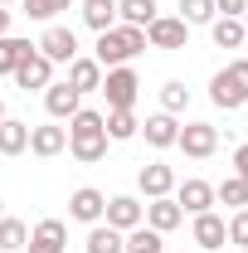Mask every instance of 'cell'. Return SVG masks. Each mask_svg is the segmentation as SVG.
I'll return each mask as SVG.
<instances>
[{"label":"cell","mask_w":248,"mask_h":253,"mask_svg":"<svg viewBox=\"0 0 248 253\" xmlns=\"http://www.w3.org/2000/svg\"><path fill=\"white\" fill-rule=\"evenodd\" d=\"M25 244H30V224L5 214V219H0V253H20Z\"/></svg>","instance_id":"cell-28"},{"label":"cell","mask_w":248,"mask_h":253,"mask_svg":"<svg viewBox=\"0 0 248 253\" xmlns=\"http://www.w3.org/2000/svg\"><path fill=\"white\" fill-rule=\"evenodd\" d=\"M224 234H229V244H234V249L248 253V210H234V219L224 224Z\"/></svg>","instance_id":"cell-33"},{"label":"cell","mask_w":248,"mask_h":253,"mask_svg":"<svg viewBox=\"0 0 248 253\" xmlns=\"http://www.w3.org/2000/svg\"><path fill=\"white\" fill-rule=\"evenodd\" d=\"M156 15V0H117V25H136V30H146Z\"/></svg>","instance_id":"cell-24"},{"label":"cell","mask_w":248,"mask_h":253,"mask_svg":"<svg viewBox=\"0 0 248 253\" xmlns=\"http://www.w3.org/2000/svg\"><path fill=\"white\" fill-rule=\"evenodd\" d=\"M248 0H214V15H224V20H244Z\"/></svg>","instance_id":"cell-34"},{"label":"cell","mask_w":248,"mask_h":253,"mask_svg":"<svg viewBox=\"0 0 248 253\" xmlns=\"http://www.w3.org/2000/svg\"><path fill=\"white\" fill-rule=\"evenodd\" d=\"M141 49H146V30H136V25H117V30H102V34H97L93 59L102 63V68H122V63H131Z\"/></svg>","instance_id":"cell-2"},{"label":"cell","mask_w":248,"mask_h":253,"mask_svg":"<svg viewBox=\"0 0 248 253\" xmlns=\"http://www.w3.org/2000/svg\"><path fill=\"white\" fill-rule=\"evenodd\" d=\"M190 107V88L180 83V78H170L165 88H161V112H170V117H180Z\"/></svg>","instance_id":"cell-30"},{"label":"cell","mask_w":248,"mask_h":253,"mask_svg":"<svg viewBox=\"0 0 248 253\" xmlns=\"http://www.w3.org/2000/svg\"><path fill=\"white\" fill-rule=\"evenodd\" d=\"M97 93L107 97V112H122V107H136V93H141V78H136V68H107L102 73V88Z\"/></svg>","instance_id":"cell-4"},{"label":"cell","mask_w":248,"mask_h":253,"mask_svg":"<svg viewBox=\"0 0 248 253\" xmlns=\"http://www.w3.org/2000/svg\"><path fill=\"white\" fill-rule=\"evenodd\" d=\"M20 5H25V15L39 20V25H49L59 10H73V0H20Z\"/></svg>","instance_id":"cell-31"},{"label":"cell","mask_w":248,"mask_h":253,"mask_svg":"<svg viewBox=\"0 0 248 253\" xmlns=\"http://www.w3.org/2000/svg\"><path fill=\"white\" fill-rule=\"evenodd\" d=\"M146 229H156V234H170V229H180L185 224V210L175 205V195H161V200H151L146 205Z\"/></svg>","instance_id":"cell-12"},{"label":"cell","mask_w":248,"mask_h":253,"mask_svg":"<svg viewBox=\"0 0 248 253\" xmlns=\"http://www.w3.org/2000/svg\"><path fill=\"white\" fill-rule=\"evenodd\" d=\"M102 210H107V195L97 185H78L68 195V219L78 224H102Z\"/></svg>","instance_id":"cell-9"},{"label":"cell","mask_w":248,"mask_h":253,"mask_svg":"<svg viewBox=\"0 0 248 253\" xmlns=\"http://www.w3.org/2000/svg\"><path fill=\"white\" fill-rule=\"evenodd\" d=\"M25 249H30V253H63V249H68V224H63V219H39Z\"/></svg>","instance_id":"cell-11"},{"label":"cell","mask_w":248,"mask_h":253,"mask_svg":"<svg viewBox=\"0 0 248 253\" xmlns=\"http://www.w3.org/2000/svg\"><path fill=\"white\" fill-rule=\"evenodd\" d=\"M190 253H200V249H190Z\"/></svg>","instance_id":"cell-42"},{"label":"cell","mask_w":248,"mask_h":253,"mask_svg":"<svg viewBox=\"0 0 248 253\" xmlns=\"http://www.w3.org/2000/svg\"><path fill=\"white\" fill-rule=\"evenodd\" d=\"M83 25L93 34H102V30H117V0H83Z\"/></svg>","instance_id":"cell-21"},{"label":"cell","mask_w":248,"mask_h":253,"mask_svg":"<svg viewBox=\"0 0 248 253\" xmlns=\"http://www.w3.org/2000/svg\"><path fill=\"white\" fill-rule=\"evenodd\" d=\"M244 20H224V15H214V25H209V39H214L219 49H244Z\"/></svg>","instance_id":"cell-25"},{"label":"cell","mask_w":248,"mask_h":253,"mask_svg":"<svg viewBox=\"0 0 248 253\" xmlns=\"http://www.w3.org/2000/svg\"><path fill=\"white\" fill-rule=\"evenodd\" d=\"M185 39H190V25L180 15H156L146 25V44L151 49H185Z\"/></svg>","instance_id":"cell-8"},{"label":"cell","mask_w":248,"mask_h":253,"mask_svg":"<svg viewBox=\"0 0 248 253\" xmlns=\"http://www.w3.org/2000/svg\"><path fill=\"white\" fill-rule=\"evenodd\" d=\"M10 78H15V83H20L25 93H44V88L54 83V63H49L44 54H39V49H34V54H30L25 63H20V68H15Z\"/></svg>","instance_id":"cell-10"},{"label":"cell","mask_w":248,"mask_h":253,"mask_svg":"<svg viewBox=\"0 0 248 253\" xmlns=\"http://www.w3.org/2000/svg\"><path fill=\"white\" fill-rule=\"evenodd\" d=\"M68 88H78V93H97V88H102V63L78 54V59L68 63Z\"/></svg>","instance_id":"cell-19"},{"label":"cell","mask_w":248,"mask_h":253,"mask_svg":"<svg viewBox=\"0 0 248 253\" xmlns=\"http://www.w3.org/2000/svg\"><path fill=\"white\" fill-rule=\"evenodd\" d=\"M175 205L185 214H205V210H214V185L209 180H185V185H175Z\"/></svg>","instance_id":"cell-16"},{"label":"cell","mask_w":248,"mask_h":253,"mask_svg":"<svg viewBox=\"0 0 248 253\" xmlns=\"http://www.w3.org/2000/svg\"><path fill=\"white\" fill-rule=\"evenodd\" d=\"M0 122H5V97H0Z\"/></svg>","instance_id":"cell-37"},{"label":"cell","mask_w":248,"mask_h":253,"mask_svg":"<svg viewBox=\"0 0 248 253\" xmlns=\"http://www.w3.org/2000/svg\"><path fill=\"white\" fill-rule=\"evenodd\" d=\"M234 253H244V249H234Z\"/></svg>","instance_id":"cell-41"},{"label":"cell","mask_w":248,"mask_h":253,"mask_svg":"<svg viewBox=\"0 0 248 253\" xmlns=\"http://www.w3.org/2000/svg\"><path fill=\"white\" fill-rule=\"evenodd\" d=\"M214 205H229V210H248V185L239 175H229L224 185H214Z\"/></svg>","instance_id":"cell-29"},{"label":"cell","mask_w":248,"mask_h":253,"mask_svg":"<svg viewBox=\"0 0 248 253\" xmlns=\"http://www.w3.org/2000/svg\"><path fill=\"white\" fill-rule=\"evenodd\" d=\"M136 185H141L146 200H161V195H170V190H175V170H170L165 161H151V166H141V170H136Z\"/></svg>","instance_id":"cell-15"},{"label":"cell","mask_w":248,"mask_h":253,"mask_svg":"<svg viewBox=\"0 0 248 253\" xmlns=\"http://www.w3.org/2000/svg\"><path fill=\"white\" fill-rule=\"evenodd\" d=\"M30 151L34 156H59V151H68V131L63 126H30Z\"/></svg>","instance_id":"cell-18"},{"label":"cell","mask_w":248,"mask_h":253,"mask_svg":"<svg viewBox=\"0 0 248 253\" xmlns=\"http://www.w3.org/2000/svg\"><path fill=\"white\" fill-rule=\"evenodd\" d=\"M209 102L224 107V112H234V107H244V102H248V59L224 63L214 78H209Z\"/></svg>","instance_id":"cell-3"},{"label":"cell","mask_w":248,"mask_h":253,"mask_svg":"<svg viewBox=\"0 0 248 253\" xmlns=\"http://www.w3.org/2000/svg\"><path fill=\"white\" fill-rule=\"evenodd\" d=\"M68 156L83 161V166H97V161L107 156V126H102V112L93 107H78L73 117H68Z\"/></svg>","instance_id":"cell-1"},{"label":"cell","mask_w":248,"mask_h":253,"mask_svg":"<svg viewBox=\"0 0 248 253\" xmlns=\"http://www.w3.org/2000/svg\"><path fill=\"white\" fill-rule=\"evenodd\" d=\"M0 219H5V200H0Z\"/></svg>","instance_id":"cell-39"},{"label":"cell","mask_w":248,"mask_h":253,"mask_svg":"<svg viewBox=\"0 0 248 253\" xmlns=\"http://www.w3.org/2000/svg\"><path fill=\"white\" fill-rule=\"evenodd\" d=\"M136 136H146V146H156V151H170V146H175V136H180V122H175L170 112H156V117L141 122Z\"/></svg>","instance_id":"cell-14"},{"label":"cell","mask_w":248,"mask_h":253,"mask_svg":"<svg viewBox=\"0 0 248 253\" xmlns=\"http://www.w3.org/2000/svg\"><path fill=\"white\" fill-rule=\"evenodd\" d=\"M234 175H239V180L248 185V141L239 146V151H234Z\"/></svg>","instance_id":"cell-35"},{"label":"cell","mask_w":248,"mask_h":253,"mask_svg":"<svg viewBox=\"0 0 248 253\" xmlns=\"http://www.w3.org/2000/svg\"><path fill=\"white\" fill-rule=\"evenodd\" d=\"M0 34H10V10L0 5Z\"/></svg>","instance_id":"cell-36"},{"label":"cell","mask_w":248,"mask_h":253,"mask_svg":"<svg viewBox=\"0 0 248 253\" xmlns=\"http://www.w3.org/2000/svg\"><path fill=\"white\" fill-rule=\"evenodd\" d=\"M229 244V234H224V219H219L214 210H205V214H195V249L200 253H214Z\"/></svg>","instance_id":"cell-17"},{"label":"cell","mask_w":248,"mask_h":253,"mask_svg":"<svg viewBox=\"0 0 248 253\" xmlns=\"http://www.w3.org/2000/svg\"><path fill=\"white\" fill-rule=\"evenodd\" d=\"M30 54H34L30 39H20V34H0V78H10Z\"/></svg>","instance_id":"cell-20"},{"label":"cell","mask_w":248,"mask_h":253,"mask_svg":"<svg viewBox=\"0 0 248 253\" xmlns=\"http://www.w3.org/2000/svg\"><path fill=\"white\" fill-rule=\"evenodd\" d=\"M0 5H15V0H0Z\"/></svg>","instance_id":"cell-40"},{"label":"cell","mask_w":248,"mask_h":253,"mask_svg":"<svg viewBox=\"0 0 248 253\" xmlns=\"http://www.w3.org/2000/svg\"><path fill=\"white\" fill-rule=\"evenodd\" d=\"M34 49H39L49 63H73V59H78V34L68 30V25H49V30L39 34Z\"/></svg>","instance_id":"cell-6"},{"label":"cell","mask_w":248,"mask_h":253,"mask_svg":"<svg viewBox=\"0 0 248 253\" xmlns=\"http://www.w3.org/2000/svg\"><path fill=\"white\" fill-rule=\"evenodd\" d=\"M102 126H107V141H131V136L141 131V122H136V112H131V107L107 112V117H102Z\"/></svg>","instance_id":"cell-26"},{"label":"cell","mask_w":248,"mask_h":253,"mask_svg":"<svg viewBox=\"0 0 248 253\" xmlns=\"http://www.w3.org/2000/svg\"><path fill=\"white\" fill-rule=\"evenodd\" d=\"M141 219H146V205H141L136 195H112L107 210H102V224H112L117 234H131Z\"/></svg>","instance_id":"cell-7"},{"label":"cell","mask_w":248,"mask_h":253,"mask_svg":"<svg viewBox=\"0 0 248 253\" xmlns=\"http://www.w3.org/2000/svg\"><path fill=\"white\" fill-rule=\"evenodd\" d=\"M78 107H83V93H78V88H68V83H49V88H44V112H49L54 122H68Z\"/></svg>","instance_id":"cell-13"},{"label":"cell","mask_w":248,"mask_h":253,"mask_svg":"<svg viewBox=\"0 0 248 253\" xmlns=\"http://www.w3.org/2000/svg\"><path fill=\"white\" fill-rule=\"evenodd\" d=\"M185 25H214V0H180Z\"/></svg>","instance_id":"cell-32"},{"label":"cell","mask_w":248,"mask_h":253,"mask_svg":"<svg viewBox=\"0 0 248 253\" xmlns=\"http://www.w3.org/2000/svg\"><path fill=\"white\" fill-rule=\"evenodd\" d=\"M175 146H180L190 161H209V156L219 151V126H209V122H190V126H180Z\"/></svg>","instance_id":"cell-5"},{"label":"cell","mask_w":248,"mask_h":253,"mask_svg":"<svg viewBox=\"0 0 248 253\" xmlns=\"http://www.w3.org/2000/svg\"><path fill=\"white\" fill-rule=\"evenodd\" d=\"M20 151H30V122L5 117L0 122V156H20Z\"/></svg>","instance_id":"cell-22"},{"label":"cell","mask_w":248,"mask_h":253,"mask_svg":"<svg viewBox=\"0 0 248 253\" xmlns=\"http://www.w3.org/2000/svg\"><path fill=\"white\" fill-rule=\"evenodd\" d=\"M244 15H248V10H244Z\"/></svg>","instance_id":"cell-43"},{"label":"cell","mask_w":248,"mask_h":253,"mask_svg":"<svg viewBox=\"0 0 248 253\" xmlns=\"http://www.w3.org/2000/svg\"><path fill=\"white\" fill-rule=\"evenodd\" d=\"M88 253H122L126 249V234H117L112 224H88Z\"/></svg>","instance_id":"cell-23"},{"label":"cell","mask_w":248,"mask_h":253,"mask_svg":"<svg viewBox=\"0 0 248 253\" xmlns=\"http://www.w3.org/2000/svg\"><path fill=\"white\" fill-rule=\"evenodd\" d=\"M122 253H165V234H156L146 224H136L131 234H126V249Z\"/></svg>","instance_id":"cell-27"},{"label":"cell","mask_w":248,"mask_h":253,"mask_svg":"<svg viewBox=\"0 0 248 253\" xmlns=\"http://www.w3.org/2000/svg\"><path fill=\"white\" fill-rule=\"evenodd\" d=\"M244 59H248V34H244Z\"/></svg>","instance_id":"cell-38"}]
</instances>
